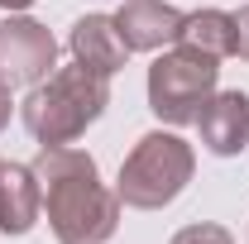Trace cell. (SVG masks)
<instances>
[{
    "instance_id": "6da1fadb",
    "label": "cell",
    "mask_w": 249,
    "mask_h": 244,
    "mask_svg": "<svg viewBox=\"0 0 249 244\" xmlns=\"http://www.w3.org/2000/svg\"><path fill=\"white\" fill-rule=\"evenodd\" d=\"M34 173L43 187V211L58 244H106L120 230V196L101 182L91 153L72 149H38Z\"/></svg>"
},
{
    "instance_id": "7a4b0ae2",
    "label": "cell",
    "mask_w": 249,
    "mask_h": 244,
    "mask_svg": "<svg viewBox=\"0 0 249 244\" xmlns=\"http://www.w3.org/2000/svg\"><path fill=\"white\" fill-rule=\"evenodd\" d=\"M106 105H110V77H96L91 67L72 62V67H53V77L29 87L19 115L38 149H62L77 144L87 124L106 115Z\"/></svg>"
},
{
    "instance_id": "3957f363",
    "label": "cell",
    "mask_w": 249,
    "mask_h": 244,
    "mask_svg": "<svg viewBox=\"0 0 249 244\" xmlns=\"http://www.w3.org/2000/svg\"><path fill=\"white\" fill-rule=\"evenodd\" d=\"M192 173H196V149L182 134H173V129H154L120 163L115 196L129 211H163V206H173L187 192Z\"/></svg>"
},
{
    "instance_id": "277c9868",
    "label": "cell",
    "mask_w": 249,
    "mask_h": 244,
    "mask_svg": "<svg viewBox=\"0 0 249 244\" xmlns=\"http://www.w3.org/2000/svg\"><path fill=\"white\" fill-rule=\"evenodd\" d=\"M216 82H220V62L178 43L173 53H158L149 67V110L173 129L196 124L201 105L216 96Z\"/></svg>"
},
{
    "instance_id": "5b68a950",
    "label": "cell",
    "mask_w": 249,
    "mask_h": 244,
    "mask_svg": "<svg viewBox=\"0 0 249 244\" xmlns=\"http://www.w3.org/2000/svg\"><path fill=\"white\" fill-rule=\"evenodd\" d=\"M58 67V38L48 24H38L29 15H10L0 24V77L10 87H38L43 77H53Z\"/></svg>"
},
{
    "instance_id": "8992f818",
    "label": "cell",
    "mask_w": 249,
    "mask_h": 244,
    "mask_svg": "<svg viewBox=\"0 0 249 244\" xmlns=\"http://www.w3.org/2000/svg\"><path fill=\"white\" fill-rule=\"evenodd\" d=\"M196 129H201V149L216 153V158L245 153L249 149V91H216L201 105Z\"/></svg>"
},
{
    "instance_id": "52a82bcc",
    "label": "cell",
    "mask_w": 249,
    "mask_h": 244,
    "mask_svg": "<svg viewBox=\"0 0 249 244\" xmlns=\"http://www.w3.org/2000/svg\"><path fill=\"white\" fill-rule=\"evenodd\" d=\"M67 48L82 67H91L96 77H115L124 62H129V43L120 38L115 15H82L72 34H67Z\"/></svg>"
},
{
    "instance_id": "ba28073f",
    "label": "cell",
    "mask_w": 249,
    "mask_h": 244,
    "mask_svg": "<svg viewBox=\"0 0 249 244\" xmlns=\"http://www.w3.org/2000/svg\"><path fill=\"white\" fill-rule=\"evenodd\" d=\"M115 24H120V38L129 43V53H158V48L178 43L182 10L168 0H124Z\"/></svg>"
},
{
    "instance_id": "9c48e42d",
    "label": "cell",
    "mask_w": 249,
    "mask_h": 244,
    "mask_svg": "<svg viewBox=\"0 0 249 244\" xmlns=\"http://www.w3.org/2000/svg\"><path fill=\"white\" fill-rule=\"evenodd\" d=\"M43 215V187L34 163L0 158V235H29Z\"/></svg>"
},
{
    "instance_id": "30bf717a",
    "label": "cell",
    "mask_w": 249,
    "mask_h": 244,
    "mask_svg": "<svg viewBox=\"0 0 249 244\" xmlns=\"http://www.w3.org/2000/svg\"><path fill=\"white\" fill-rule=\"evenodd\" d=\"M178 43L192 48V53H206V58H230L235 53V19L225 10H192L182 15V29H178Z\"/></svg>"
},
{
    "instance_id": "8fae6325",
    "label": "cell",
    "mask_w": 249,
    "mask_h": 244,
    "mask_svg": "<svg viewBox=\"0 0 249 244\" xmlns=\"http://www.w3.org/2000/svg\"><path fill=\"white\" fill-rule=\"evenodd\" d=\"M173 244H235V235L225 230V225H211V220H201V225H182Z\"/></svg>"
},
{
    "instance_id": "7c38bea8",
    "label": "cell",
    "mask_w": 249,
    "mask_h": 244,
    "mask_svg": "<svg viewBox=\"0 0 249 244\" xmlns=\"http://www.w3.org/2000/svg\"><path fill=\"white\" fill-rule=\"evenodd\" d=\"M230 19H235V58L249 62V5H245V10H235Z\"/></svg>"
},
{
    "instance_id": "4fadbf2b",
    "label": "cell",
    "mask_w": 249,
    "mask_h": 244,
    "mask_svg": "<svg viewBox=\"0 0 249 244\" xmlns=\"http://www.w3.org/2000/svg\"><path fill=\"white\" fill-rule=\"evenodd\" d=\"M10 115H15V96H10V82L0 77V129L10 124Z\"/></svg>"
},
{
    "instance_id": "5bb4252c",
    "label": "cell",
    "mask_w": 249,
    "mask_h": 244,
    "mask_svg": "<svg viewBox=\"0 0 249 244\" xmlns=\"http://www.w3.org/2000/svg\"><path fill=\"white\" fill-rule=\"evenodd\" d=\"M34 0H0V10H10V15H19V10H29Z\"/></svg>"
}]
</instances>
